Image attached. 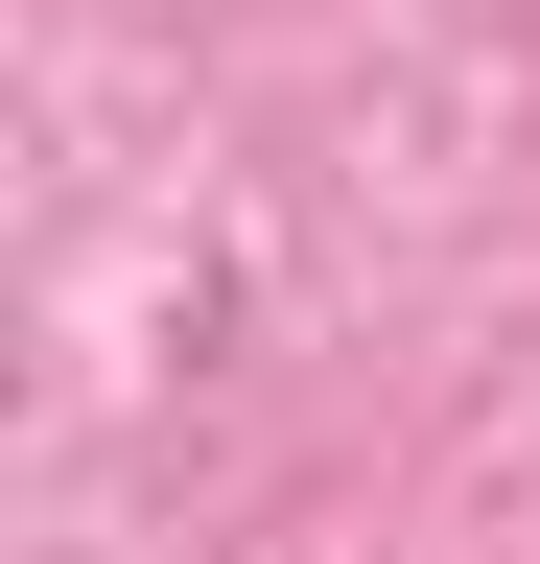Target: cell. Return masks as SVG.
Here are the masks:
<instances>
[]
</instances>
